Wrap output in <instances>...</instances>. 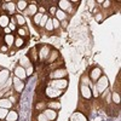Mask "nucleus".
<instances>
[{
    "label": "nucleus",
    "mask_w": 121,
    "mask_h": 121,
    "mask_svg": "<svg viewBox=\"0 0 121 121\" xmlns=\"http://www.w3.org/2000/svg\"><path fill=\"white\" fill-rule=\"evenodd\" d=\"M10 110L9 109H4V108H0V120H5L7 114H9Z\"/></svg>",
    "instance_id": "nucleus-31"
},
{
    "label": "nucleus",
    "mask_w": 121,
    "mask_h": 121,
    "mask_svg": "<svg viewBox=\"0 0 121 121\" xmlns=\"http://www.w3.org/2000/svg\"><path fill=\"white\" fill-rule=\"evenodd\" d=\"M69 82L67 79H57V80H51V81L48 82V86L50 87H53V88H57V90H60L63 91L68 87Z\"/></svg>",
    "instance_id": "nucleus-2"
},
{
    "label": "nucleus",
    "mask_w": 121,
    "mask_h": 121,
    "mask_svg": "<svg viewBox=\"0 0 121 121\" xmlns=\"http://www.w3.org/2000/svg\"><path fill=\"white\" fill-rule=\"evenodd\" d=\"M102 70H100L98 67H95L92 70H91V73H90V79L92 80V81H97V80L102 76Z\"/></svg>",
    "instance_id": "nucleus-11"
},
{
    "label": "nucleus",
    "mask_w": 121,
    "mask_h": 121,
    "mask_svg": "<svg viewBox=\"0 0 121 121\" xmlns=\"http://www.w3.org/2000/svg\"><path fill=\"white\" fill-rule=\"evenodd\" d=\"M43 13H40V12H38L36 15H34L33 16V23L35 24V26H39L40 24V21H41V18H43Z\"/></svg>",
    "instance_id": "nucleus-28"
},
{
    "label": "nucleus",
    "mask_w": 121,
    "mask_h": 121,
    "mask_svg": "<svg viewBox=\"0 0 121 121\" xmlns=\"http://www.w3.org/2000/svg\"><path fill=\"white\" fill-rule=\"evenodd\" d=\"M12 85V79L10 78V72L7 69L0 70V88H4Z\"/></svg>",
    "instance_id": "nucleus-1"
},
{
    "label": "nucleus",
    "mask_w": 121,
    "mask_h": 121,
    "mask_svg": "<svg viewBox=\"0 0 121 121\" xmlns=\"http://www.w3.org/2000/svg\"><path fill=\"white\" fill-rule=\"evenodd\" d=\"M27 9H28L27 15H29V16H34V15L38 13V6L35 4H29Z\"/></svg>",
    "instance_id": "nucleus-24"
},
{
    "label": "nucleus",
    "mask_w": 121,
    "mask_h": 121,
    "mask_svg": "<svg viewBox=\"0 0 121 121\" xmlns=\"http://www.w3.org/2000/svg\"><path fill=\"white\" fill-rule=\"evenodd\" d=\"M0 108L11 110V108H12V102H11L9 98H0Z\"/></svg>",
    "instance_id": "nucleus-15"
},
{
    "label": "nucleus",
    "mask_w": 121,
    "mask_h": 121,
    "mask_svg": "<svg viewBox=\"0 0 121 121\" xmlns=\"http://www.w3.org/2000/svg\"><path fill=\"white\" fill-rule=\"evenodd\" d=\"M46 104H47V108H48V109L56 110V112H58V110L60 109V103H59V102H56V100L48 102V103H46Z\"/></svg>",
    "instance_id": "nucleus-26"
},
{
    "label": "nucleus",
    "mask_w": 121,
    "mask_h": 121,
    "mask_svg": "<svg viewBox=\"0 0 121 121\" xmlns=\"http://www.w3.org/2000/svg\"><path fill=\"white\" fill-rule=\"evenodd\" d=\"M112 98H113V103L114 104H116V105L120 104V95L117 92H113L112 93Z\"/></svg>",
    "instance_id": "nucleus-30"
},
{
    "label": "nucleus",
    "mask_w": 121,
    "mask_h": 121,
    "mask_svg": "<svg viewBox=\"0 0 121 121\" xmlns=\"http://www.w3.org/2000/svg\"><path fill=\"white\" fill-rule=\"evenodd\" d=\"M15 19H16V24H17L18 27L26 26V18H24L23 15H19V13L15 15Z\"/></svg>",
    "instance_id": "nucleus-22"
},
{
    "label": "nucleus",
    "mask_w": 121,
    "mask_h": 121,
    "mask_svg": "<svg viewBox=\"0 0 121 121\" xmlns=\"http://www.w3.org/2000/svg\"><path fill=\"white\" fill-rule=\"evenodd\" d=\"M55 18H57L59 22H60V21H65V19H67V13L63 12L62 10L57 9V11H56V13H55Z\"/></svg>",
    "instance_id": "nucleus-23"
},
{
    "label": "nucleus",
    "mask_w": 121,
    "mask_h": 121,
    "mask_svg": "<svg viewBox=\"0 0 121 121\" xmlns=\"http://www.w3.org/2000/svg\"><path fill=\"white\" fill-rule=\"evenodd\" d=\"M43 113H44V114H45V116L48 119V121H53V120H56V119H57V112H56V110H52V109L46 108Z\"/></svg>",
    "instance_id": "nucleus-12"
},
{
    "label": "nucleus",
    "mask_w": 121,
    "mask_h": 121,
    "mask_svg": "<svg viewBox=\"0 0 121 121\" xmlns=\"http://www.w3.org/2000/svg\"><path fill=\"white\" fill-rule=\"evenodd\" d=\"M45 28H46V30H47V32H52V30H53V24H52V17H48L47 22H46V24H45Z\"/></svg>",
    "instance_id": "nucleus-29"
},
{
    "label": "nucleus",
    "mask_w": 121,
    "mask_h": 121,
    "mask_svg": "<svg viewBox=\"0 0 121 121\" xmlns=\"http://www.w3.org/2000/svg\"><path fill=\"white\" fill-rule=\"evenodd\" d=\"M58 4V9L59 10H62L63 12H72L73 11V5L70 1H68V0H59V1L57 3Z\"/></svg>",
    "instance_id": "nucleus-7"
},
{
    "label": "nucleus",
    "mask_w": 121,
    "mask_h": 121,
    "mask_svg": "<svg viewBox=\"0 0 121 121\" xmlns=\"http://www.w3.org/2000/svg\"><path fill=\"white\" fill-rule=\"evenodd\" d=\"M70 121H87V117L81 112H75L70 116Z\"/></svg>",
    "instance_id": "nucleus-14"
},
{
    "label": "nucleus",
    "mask_w": 121,
    "mask_h": 121,
    "mask_svg": "<svg viewBox=\"0 0 121 121\" xmlns=\"http://www.w3.org/2000/svg\"><path fill=\"white\" fill-rule=\"evenodd\" d=\"M45 95L47 98H51V99H56V98H59L60 96L63 95V91L60 90H57V88H53V87H47L45 90Z\"/></svg>",
    "instance_id": "nucleus-6"
},
{
    "label": "nucleus",
    "mask_w": 121,
    "mask_h": 121,
    "mask_svg": "<svg viewBox=\"0 0 121 121\" xmlns=\"http://www.w3.org/2000/svg\"><path fill=\"white\" fill-rule=\"evenodd\" d=\"M46 107H47L46 102H40V103L36 104V109H39V112H44L46 109Z\"/></svg>",
    "instance_id": "nucleus-32"
},
{
    "label": "nucleus",
    "mask_w": 121,
    "mask_h": 121,
    "mask_svg": "<svg viewBox=\"0 0 121 121\" xmlns=\"http://www.w3.org/2000/svg\"><path fill=\"white\" fill-rule=\"evenodd\" d=\"M58 58V52L56 51V50H51V52H50V56H48V58H47V60H46V63H48V64H51V63H53V62H56V59Z\"/></svg>",
    "instance_id": "nucleus-20"
},
{
    "label": "nucleus",
    "mask_w": 121,
    "mask_h": 121,
    "mask_svg": "<svg viewBox=\"0 0 121 121\" xmlns=\"http://www.w3.org/2000/svg\"><path fill=\"white\" fill-rule=\"evenodd\" d=\"M110 4H112V1H109V0H108V1H103V6L104 7H109Z\"/></svg>",
    "instance_id": "nucleus-42"
},
{
    "label": "nucleus",
    "mask_w": 121,
    "mask_h": 121,
    "mask_svg": "<svg viewBox=\"0 0 121 121\" xmlns=\"http://www.w3.org/2000/svg\"><path fill=\"white\" fill-rule=\"evenodd\" d=\"M80 93H81V97L85 98V99H90L92 97V91H91V88L86 84L80 85Z\"/></svg>",
    "instance_id": "nucleus-9"
},
{
    "label": "nucleus",
    "mask_w": 121,
    "mask_h": 121,
    "mask_svg": "<svg viewBox=\"0 0 121 121\" xmlns=\"http://www.w3.org/2000/svg\"><path fill=\"white\" fill-rule=\"evenodd\" d=\"M4 44L10 48L13 44H15V36L13 34H7V35H4Z\"/></svg>",
    "instance_id": "nucleus-16"
},
{
    "label": "nucleus",
    "mask_w": 121,
    "mask_h": 121,
    "mask_svg": "<svg viewBox=\"0 0 121 121\" xmlns=\"http://www.w3.org/2000/svg\"><path fill=\"white\" fill-rule=\"evenodd\" d=\"M17 33H18V36L24 38V36L27 35V30H26L24 28H22V27H18V29H17Z\"/></svg>",
    "instance_id": "nucleus-33"
},
{
    "label": "nucleus",
    "mask_w": 121,
    "mask_h": 121,
    "mask_svg": "<svg viewBox=\"0 0 121 121\" xmlns=\"http://www.w3.org/2000/svg\"><path fill=\"white\" fill-rule=\"evenodd\" d=\"M108 85H109L108 84V78L104 76V75H102L97 80V84L95 85V87L98 91V93H102V92H104V91L108 88Z\"/></svg>",
    "instance_id": "nucleus-4"
},
{
    "label": "nucleus",
    "mask_w": 121,
    "mask_h": 121,
    "mask_svg": "<svg viewBox=\"0 0 121 121\" xmlns=\"http://www.w3.org/2000/svg\"><path fill=\"white\" fill-rule=\"evenodd\" d=\"M9 28L11 29V32H13V30H16V26H15V23H10V24H9Z\"/></svg>",
    "instance_id": "nucleus-41"
},
{
    "label": "nucleus",
    "mask_w": 121,
    "mask_h": 121,
    "mask_svg": "<svg viewBox=\"0 0 121 121\" xmlns=\"http://www.w3.org/2000/svg\"><path fill=\"white\" fill-rule=\"evenodd\" d=\"M36 120H38V121H48V119L45 116L44 113H40V114L36 116Z\"/></svg>",
    "instance_id": "nucleus-36"
},
{
    "label": "nucleus",
    "mask_w": 121,
    "mask_h": 121,
    "mask_svg": "<svg viewBox=\"0 0 121 121\" xmlns=\"http://www.w3.org/2000/svg\"><path fill=\"white\" fill-rule=\"evenodd\" d=\"M4 9H6L7 10V12L10 13V15H15V12H16V4L15 3H12V1H7L5 5H4Z\"/></svg>",
    "instance_id": "nucleus-18"
},
{
    "label": "nucleus",
    "mask_w": 121,
    "mask_h": 121,
    "mask_svg": "<svg viewBox=\"0 0 121 121\" xmlns=\"http://www.w3.org/2000/svg\"><path fill=\"white\" fill-rule=\"evenodd\" d=\"M28 57H29V59H30V62H33V63L36 62L38 58H39V56H38V46H34V47L30 48Z\"/></svg>",
    "instance_id": "nucleus-13"
},
{
    "label": "nucleus",
    "mask_w": 121,
    "mask_h": 121,
    "mask_svg": "<svg viewBox=\"0 0 121 121\" xmlns=\"http://www.w3.org/2000/svg\"><path fill=\"white\" fill-rule=\"evenodd\" d=\"M26 74H27V78L28 76H32L34 74V67H33V64L29 65L28 68H26Z\"/></svg>",
    "instance_id": "nucleus-34"
},
{
    "label": "nucleus",
    "mask_w": 121,
    "mask_h": 121,
    "mask_svg": "<svg viewBox=\"0 0 121 121\" xmlns=\"http://www.w3.org/2000/svg\"><path fill=\"white\" fill-rule=\"evenodd\" d=\"M56 11H57V9H56V6H52L51 9H50V13H51V15H53V16H55Z\"/></svg>",
    "instance_id": "nucleus-40"
},
{
    "label": "nucleus",
    "mask_w": 121,
    "mask_h": 121,
    "mask_svg": "<svg viewBox=\"0 0 121 121\" xmlns=\"http://www.w3.org/2000/svg\"><path fill=\"white\" fill-rule=\"evenodd\" d=\"M17 48H22L24 45H26V40L23 39V38H21V36H17V38H15V44H13Z\"/></svg>",
    "instance_id": "nucleus-27"
},
{
    "label": "nucleus",
    "mask_w": 121,
    "mask_h": 121,
    "mask_svg": "<svg viewBox=\"0 0 121 121\" xmlns=\"http://www.w3.org/2000/svg\"><path fill=\"white\" fill-rule=\"evenodd\" d=\"M47 19H48V15H44L43 18H41V21H40V24H39V26H40V27H45Z\"/></svg>",
    "instance_id": "nucleus-35"
},
{
    "label": "nucleus",
    "mask_w": 121,
    "mask_h": 121,
    "mask_svg": "<svg viewBox=\"0 0 121 121\" xmlns=\"http://www.w3.org/2000/svg\"><path fill=\"white\" fill-rule=\"evenodd\" d=\"M51 47L47 46V45H43L40 46L39 48V52H38V56H39V59L41 60V62H46L48 56H50V52H51Z\"/></svg>",
    "instance_id": "nucleus-5"
},
{
    "label": "nucleus",
    "mask_w": 121,
    "mask_h": 121,
    "mask_svg": "<svg viewBox=\"0 0 121 121\" xmlns=\"http://www.w3.org/2000/svg\"><path fill=\"white\" fill-rule=\"evenodd\" d=\"M17 119H18L17 112H15V110H10L5 120H6V121H17Z\"/></svg>",
    "instance_id": "nucleus-25"
},
{
    "label": "nucleus",
    "mask_w": 121,
    "mask_h": 121,
    "mask_svg": "<svg viewBox=\"0 0 121 121\" xmlns=\"http://www.w3.org/2000/svg\"><path fill=\"white\" fill-rule=\"evenodd\" d=\"M67 75H68L67 69H64V68H57V69H53L51 72V74H50V79H52V80L65 79Z\"/></svg>",
    "instance_id": "nucleus-3"
},
{
    "label": "nucleus",
    "mask_w": 121,
    "mask_h": 121,
    "mask_svg": "<svg viewBox=\"0 0 121 121\" xmlns=\"http://www.w3.org/2000/svg\"><path fill=\"white\" fill-rule=\"evenodd\" d=\"M29 3L26 1V0H19V1L16 3V9L18 10V11H24V10H27Z\"/></svg>",
    "instance_id": "nucleus-21"
},
{
    "label": "nucleus",
    "mask_w": 121,
    "mask_h": 121,
    "mask_svg": "<svg viewBox=\"0 0 121 121\" xmlns=\"http://www.w3.org/2000/svg\"><path fill=\"white\" fill-rule=\"evenodd\" d=\"M4 33H5V35H7V34H12V32H11V29H10L9 27L4 28Z\"/></svg>",
    "instance_id": "nucleus-39"
},
{
    "label": "nucleus",
    "mask_w": 121,
    "mask_h": 121,
    "mask_svg": "<svg viewBox=\"0 0 121 121\" xmlns=\"http://www.w3.org/2000/svg\"><path fill=\"white\" fill-rule=\"evenodd\" d=\"M19 65L23 67L24 69L28 68L29 65H32V62H30V59L28 56H22L21 58H19Z\"/></svg>",
    "instance_id": "nucleus-19"
},
{
    "label": "nucleus",
    "mask_w": 121,
    "mask_h": 121,
    "mask_svg": "<svg viewBox=\"0 0 121 121\" xmlns=\"http://www.w3.org/2000/svg\"><path fill=\"white\" fill-rule=\"evenodd\" d=\"M10 24V17L6 13H1L0 15V27L1 28H6Z\"/></svg>",
    "instance_id": "nucleus-17"
},
{
    "label": "nucleus",
    "mask_w": 121,
    "mask_h": 121,
    "mask_svg": "<svg viewBox=\"0 0 121 121\" xmlns=\"http://www.w3.org/2000/svg\"><path fill=\"white\" fill-rule=\"evenodd\" d=\"M52 24H53V29H57L59 27V21H58L57 18L52 17Z\"/></svg>",
    "instance_id": "nucleus-37"
},
{
    "label": "nucleus",
    "mask_w": 121,
    "mask_h": 121,
    "mask_svg": "<svg viewBox=\"0 0 121 121\" xmlns=\"http://www.w3.org/2000/svg\"><path fill=\"white\" fill-rule=\"evenodd\" d=\"M0 51H1V52H7L9 51V47L6 45H1V46H0Z\"/></svg>",
    "instance_id": "nucleus-38"
},
{
    "label": "nucleus",
    "mask_w": 121,
    "mask_h": 121,
    "mask_svg": "<svg viewBox=\"0 0 121 121\" xmlns=\"http://www.w3.org/2000/svg\"><path fill=\"white\" fill-rule=\"evenodd\" d=\"M12 85H13V88H15V91L17 93H21L22 91L24 90V87H26V84H24V81H22V80H19L18 78H13V80H12Z\"/></svg>",
    "instance_id": "nucleus-8"
},
{
    "label": "nucleus",
    "mask_w": 121,
    "mask_h": 121,
    "mask_svg": "<svg viewBox=\"0 0 121 121\" xmlns=\"http://www.w3.org/2000/svg\"><path fill=\"white\" fill-rule=\"evenodd\" d=\"M13 74L16 78H18L19 80H22V81H24V80L27 79V74H26V69L21 65H17L13 70Z\"/></svg>",
    "instance_id": "nucleus-10"
}]
</instances>
